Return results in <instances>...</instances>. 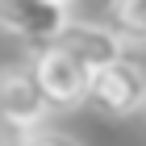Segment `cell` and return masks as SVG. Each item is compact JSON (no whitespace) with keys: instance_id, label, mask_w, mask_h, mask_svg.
Returning <instances> with one entry per match:
<instances>
[{"instance_id":"1","label":"cell","mask_w":146,"mask_h":146,"mask_svg":"<svg viewBox=\"0 0 146 146\" xmlns=\"http://www.w3.org/2000/svg\"><path fill=\"white\" fill-rule=\"evenodd\" d=\"M29 71H34V79H38V88H42V96H46V104H50V109H75V104L88 100L92 71L79 67L75 58H71L67 50H58L54 42L34 50Z\"/></svg>"},{"instance_id":"5","label":"cell","mask_w":146,"mask_h":146,"mask_svg":"<svg viewBox=\"0 0 146 146\" xmlns=\"http://www.w3.org/2000/svg\"><path fill=\"white\" fill-rule=\"evenodd\" d=\"M0 113L29 125V129H38L46 121L50 104H46V96H42L29 67H0Z\"/></svg>"},{"instance_id":"9","label":"cell","mask_w":146,"mask_h":146,"mask_svg":"<svg viewBox=\"0 0 146 146\" xmlns=\"http://www.w3.org/2000/svg\"><path fill=\"white\" fill-rule=\"evenodd\" d=\"M142 117H146V109H142Z\"/></svg>"},{"instance_id":"4","label":"cell","mask_w":146,"mask_h":146,"mask_svg":"<svg viewBox=\"0 0 146 146\" xmlns=\"http://www.w3.org/2000/svg\"><path fill=\"white\" fill-rule=\"evenodd\" d=\"M58 50H67L79 67H88L92 75L117 58H125V38L113 25H92V21H67L63 34L54 38Z\"/></svg>"},{"instance_id":"8","label":"cell","mask_w":146,"mask_h":146,"mask_svg":"<svg viewBox=\"0 0 146 146\" xmlns=\"http://www.w3.org/2000/svg\"><path fill=\"white\" fill-rule=\"evenodd\" d=\"M54 4H67V0H54Z\"/></svg>"},{"instance_id":"2","label":"cell","mask_w":146,"mask_h":146,"mask_svg":"<svg viewBox=\"0 0 146 146\" xmlns=\"http://www.w3.org/2000/svg\"><path fill=\"white\" fill-rule=\"evenodd\" d=\"M88 104L109 117H134L146 109V67L134 58H117L100 67L88 84Z\"/></svg>"},{"instance_id":"7","label":"cell","mask_w":146,"mask_h":146,"mask_svg":"<svg viewBox=\"0 0 146 146\" xmlns=\"http://www.w3.org/2000/svg\"><path fill=\"white\" fill-rule=\"evenodd\" d=\"M29 146H79L71 134H58V129H38L34 138H29Z\"/></svg>"},{"instance_id":"3","label":"cell","mask_w":146,"mask_h":146,"mask_svg":"<svg viewBox=\"0 0 146 146\" xmlns=\"http://www.w3.org/2000/svg\"><path fill=\"white\" fill-rule=\"evenodd\" d=\"M67 25V4L54 0H0V29L34 46H50Z\"/></svg>"},{"instance_id":"6","label":"cell","mask_w":146,"mask_h":146,"mask_svg":"<svg viewBox=\"0 0 146 146\" xmlns=\"http://www.w3.org/2000/svg\"><path fill=\"white\" fill-rule=\"evenodd\" d=\"M109 13L121 38H146V0H113Z\"/></svg>"}]
</instances>
